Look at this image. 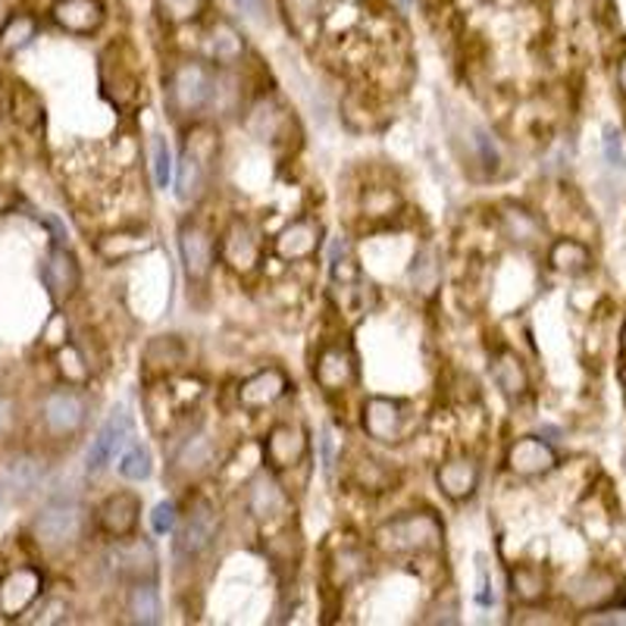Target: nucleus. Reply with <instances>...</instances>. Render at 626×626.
<instances>
[{
  "instance_id": "1",
  "label": "nucleus",
  "mask_w": 626,
  "mask_h": 626,
  "mask_svg": "<svg viewBox=\"0 0 626 626\" xmlns=\"http://www.w3.org/2000/svg\"><path fill=\"white\" fill-rule=\"evenodd\" d=\"M220 98V73L210 61L183 57L166 73V110L173 120H195Z\"/></svg>"
},
{
  "instance_id": "2",
  "label": "nucleus",
  "mask_w": 626,
  "mask_h": 626,
  "mask_svg": "<svg viewBox=\"0 0 626 626\" xmlns=\"http://www.w3.org/2000/svg\"><path fill=\"white\" fill-rule=\"evenodd\" d=\"M444 539L442 520L432 510H410L402 517L385 520L373 542L388 558H405V554H429L439 551Z\"/></svg>"
},
{
  "instance_id": "3",
  "label": "nucleus",
  "mask_w": 626,
  "mask_h": 626,
  "mask_svg": "<svg viewBox=\"0 0 626 626\" xmlns=\"http://www.w3.org/2000/svg\"><path fill=\"white\" fill-rule=\"evenodd\" d=\"M217 157V132L207 125H195L188 132L179 166H176V198L183 204L201 201L210 179V163Z\"/></svg>"
},
{
  "instance_id": "4",
  "label": "nucleus",
  "mask_w": 626,
  "mask_h": 626,
  "mask_svg": "<svg viewBox=\"0 0 626 626\" xmlns=\"http://www.w3.org/2000/svg\"><path fill=\"white\" fill-rule=\"evenodd\" d=\"M85 532V507L76 498H54L41 507L32 524V536L47 551H66L81 539Z\"/></svg>"
},
{
  "instance_id": "5",
  "label": "nucleus",
  "mask_w": 626,
  "mask_h": 626,
  "mask_svg": "<svg viewBox=\"0 0 626 626\" xmlns=\"http://www.w3.org/2000/svg\"><path fill=\"white\" fill-rule=\"evenodd\" d=\"M88 410H91L88 395L79 392L76 385H66V388H54L44 398L41 420H44V429L54 439H76L81 429H85V424H88Z\"/></svg>"
},
{
  "instance_id": "6",
  "label": "nucleus",
  "mask_w": 626,
  "mask_h": 626,
  "mask_svg": "<svg viewBox=\"0 0 626 626\" xmlns=\"http://www.w3.org/2000/svg\"><path fill=\"white\" fill-rule=\"evenodd\" d=\"M101 85L103 95L120 107L139 101L142 91V73L135 66V57L125 44H110L101 57Z\"/></svg>"
},
{
  "instance_id": "7",
  "label": "nucleus",
  "mask_w": 626,
  "mask_h": 626,
  "mask_svg": "<svg viewBox=\"0 0 626 626\" xmlns=\"http://www.w3.org/2000/svg\"><path fill=\"white\" fill-rule=\"evenodd\" d=\"M220 257L222 263L239 273V276H251L257 266H261L263 257V239L257 232V226L244 217H235L222 229L220 235Z\"/></svg>"
},
{
  "instance_id": "8",
  "label": "nucleus",
  "mask_w": 626,
  "mask_h": 626,
  "mask_svg": "<svg viewBox=\"0 0 626 626\" xmlns=\"http://www.w3.org/2000/svg\"><path fill=\"white\" fill-rule=\"evenodd\" d=\"M364 432L380 444H398L405 442L410 432V414H407L405 402L398 398H383V395H370L364 402V414H361Z\"/></svg>"
},
{
  "instance_id": "9",
  "label": "nucleus",
  "mask_w": 626,
  "mask_h": 626,
  "mask_svg": "<svg viewBox=\"0 0 626 626\" xmlns=\"http://www.w3.org/2000/svg\"><path fill=\"white\" fill-rule=\"evenodd\" d=\"M314 383L326 395H342L358 383V354L348 342H329L314 358Z\"/></svg>"
},
{
  "instance_id": "10",
  "label": "nucleus",
  "mask_w": 626,
  "mask_h": 626,
  "mask_svg": "<svg viewBox=\"0 0 626 626\" xmlns=\"http://www.w3.org/2000/svg\"><path fill=\"white\" fill-rule=\"evenodd\" d=\"M217 536H220V510L207 498H198V502H191L188 514H185L179 539H176V551H179V558L195 561L204 551H210Z\"/></svg>"
},
{
  "instance_id": "11",
  "label": "nucleus",
  "mask_w": 626,
  "mask_h": 626,
  "mask_svg": "<svg viewBox=\"0 0 626 626\" xmlns=\"http://www.w3.org/2000/svg\"><path fill=\"white\" fill-rule=\"evenodd\" d=\"M107 561H110V570L120 580H129V583H142V580L157 576V548L144 536L139 539L135 532L125 536V539H117V546L110 548Z\"/></svg>"
},
{
  "instance_id": "12",
  "label": "nucleus",
  "mask_w": 626,
  "mask_h": 626,
  "mask_svg": "<svg viewBox=\"0 0 626 626\" xmlns=\"http://www.w3.org/2000/svg\"><path fill=\"white\" fill-rule=\"evenodd\" d=\"M41 592H44V573H41L39 567H13V570L0 580V614H3L7 620L22 617L29 607L39 602Z\"/></svg>"
},
{
  "instance_id": "13",
  "label": "nucleus",
  "mask_w": 626,
  "mask_h": 626,
  "mask_svg": "<svg viewBox=\"0 0 626 626\" xmlns=\"http://www.w3.org/2000/svg\"><path fill=\"white\" fill-rule=\"evenodd\" d=\"M179 257H183L185 276L188 283H207L213 273V261H217V248H213V235L210 229L195 220H185L179 229Z\"/></svg>"
},
{
  "instance_id": "14",
  "label": "nucleus",
  "mask_w": 626,
  "mask_h": 626,
  "mask_svg": "<svg viewBox=\"0 0 626 626\" xmlns=\"http://www.w3.org/2000/svg\"><path fill=\"white\" fill-rule=\"evenodd\" d=\"M263 458L273 473L298 466L307 458V429L298 424H276L263 439Z\"/></svg>"
},
{
  "instance_id": "15",
  "label": "nucleus",
  "mask_w": 626,
  "mask_h": 626,
  "mask_svg": "<svg viewBox=\"0 0 626 626\" xmlns=\"http://www.w3.org/2000/svg\"><path fill=\"white\" fill-rule=\"evenodd\" d=\"M51 20L66 35H98L107 22V7L103 0H54L51 3Z\"/></svg>"
},
{
  "instance_id": "16",
  "label": "nucleus",
  "mask_w": 626,
  "mask_h": 626,
  "mask_svg": "<svg viewBox=\"0 0 626 626\" xmlns=\"http://www.w3.org/2000/svg\"><path fill=\"white\" fill-rule=\"evenodd\" d=\"M320 248H323V226L317 220H307V217L288 222L273 239V254L283 263L314 261Z\"/></svg>"
},
{
  "instance_id": "17",
  "label": "nucleus",
  "mask_w": 626,
  "mask_h": 626,
  "mask_svg": "<svg viewBox=\"0 0 626 626\" xmlns=\"http://www.w3.org/2000/svg\"><path fill=\"white\" fill-rule=\"evenodd\" d=\"M41 283L51 292L54 301H69L81 285V266L69 248H51L47 257L41 263Z\"/></svg>"
},
{
  "instance_id": "18",
  "label": "nucleus",
  "mask_w": 626,
  "mask_h": 626,
  "mask_svg": "<svg viewBox=\"0 0 626 626\" xmlns=\"http://www.w3.org/2000/svg\"><path fill=\"white\" fill-rule=\"evenodd\" d=\"M480 461L473 454H454L448 458L439 470H436V485L442 488V495L448 502L461 505L470 502L480 488Z\"/></svg>"
},
{
  "instance_id": "19",
  "label": "nucleus",
  "mask_w": 626,
  "mask_h": 626,
  "mask_svg": "<svg viewBox=\"0 0 626 626\" xmlns=\"http://www.w3.org/2000/svg\"><path fill=\"white\" fill-rule=\"evenodd\" d=\"M505 464L510 473H517L524 480H536V476H546L558 466V451L542 442L539 436H524L507 448Z\"/></svg>"
},
{
  "instance_id": "20",
  "label": "nucleus",
  "mask_w": 626,
  "mask_h": 626,
  "mask_svg": "<svg viewBox=\"0 0 626 626\" xmlns=\"http://www.w3.org/2000/svg\"><path fill=\"white\" fill-rule=\"evenodd\" d=\"M139 517H142V502L135 492H117L110 495L101 507H98V529L107 539H125L139 529Z\"/></svg>"
},
{
  "instance_id": "21",
  "label": "nucleus",
  "mask_w": 626,
  "mask_h": 626,
  "mask_svg": "<svg viewBox=\"0 0 626 626\" xmlns=\"http://www.w3.org/2000/svg\"><path fill=\"white\" fill-rule=\"evenodd\" d=\"M207 54H210V63L217 69L220 66L222 69L239 66L244 61V54H248V41H244L242 29L232 20H226V17H217L207 29Z\"/></svg>"
},
{
  "instance_id": "22",
  "label": "nucleus",
  "mask_w": 626,
  "mask_h": 626,
  "mask_svg": "<svg viewBox=\"0 0 626 626\" xmlns=\"http://www.w3.org/2000/svg\"><path fill=\"white\" fill-rule=\"evenodd\" d=\"M285 392H288V376L279 366H266L239 385V405L244 410H266V407L276 405Z\"/></svg>"
},
{
  "instance_id": "23",
  "label": "nucleus",
  "mask_w": 626,
  "mask_h": 626,
  "mask_svg": "<svg viewBox=\"0 0 626 626\" xmlns=\"http://www.w3.org/2000/svg\"><path fill=\"white\" fill-rule=\"evenodd\" d=\"M129 417H125V410H113L110 417H107V424L98 429V436H95V442L88 448V473L91 476H98L107 470V464L117 458V451L122 448V442L129 439Z\"/></svg>"
},
{
  "instance_id": "24",
  "label": "nucleus",
  "mask_w": 626,
  "mask_h": 626,
  "mask_svg": "<svg viewBox=\"0 0 626 626\" xmlns=\"http://www.w3.org/2000/svg\"><path fill=\"white\" fill-rule=\"evenodd\" d=\"M288 495H285V488L270 473H261V476H254L251 485H248V514L254 517V520H263V524H273V520H279L283 514H288Z\"/></svg>"
},
{
  "instance_id": "25",
  "label": "nucleus",
  "mask_w": 626,
  "mask_h": 626,
  "mask_svg": "<svg viewBox=\"0 0 626 626\" xmlns=\"http://www.w3.org/2000/svg\"><path fill=\"white\" fill-rule=\"evenodd\" d=\"M498 229L507 242L524 244V248H532L546 239V222L520 204H502L498 207Z\"/></svg>"
},
{
  "instance_id": "26",
  "label": "nucleus",
  "mask_w": 626,
  "mask_h": 626,
  "mask_svg": "<svg viewBox=\"0 0 626 626\" xmlns=\"http://www.w3.org/2000/svg\"><path fill=\"white\" fill-rule=\"evenodd\" d=\"M44 473H47V466L39 454H13L3 464V485L10 488V495L25 498V495L39 492L41 483H44Z\"/></svg>"
},
{
  "instance_id": "27",
  "label": "nucleus",
  "mask_w": 626,
  "mask_h": 626,
  "mask_svg": "<svg viewBox=\"0 0 626 626\" xmlns=\"http://www.w3.org/2000/svg\"><path fill=\"white\" fill-rule=\"evenodd\" d=\"M492 380H495V385L502 388V395L510 398V402L524 398L526 392H529L526 364L517 358V351H510V348H502V351L492 354Z\"/></svg>"
},
{
  "instance_id": "28",
  "label": "nucleus",
  "mask_w": 626,
  "mask_h": 626,
  "mask_svg": "<svg viewBox=\"0 0 626 626\" xmlns=\"http://www.w3.org/2000/svg\"><path fill=\"white\" fill-rule=\"evenodd\" d=\"M213 454H217L213 436L198 429V432H191V436L179 444V451H176V458H173V473H176V476H198V473H204L207 466L213 464Z\"/></svg>"
},
{
  "instance_id": "29",
  "label": "nucleus",
  "mask_w": 626,
  "mask_h": 626,
  "mask_svg": "<svg viewBox=\"0 0 626 626\" xmlns=\"http://www.w3.org/2000/svg\"><path fill=\"white\" fill-rule=\"evenodd\" d=\"M570 598L580 607H602L611 605L617 598V576L607 573V570H589L586 576H580L573 589H570Z\"/></svg>"
},
{
  "instance_id": "30",
  "label": "nucleus",
  "mask_w": 626,
  "mask_h": 626,
  "mask_svg": "<svg viewBox=\"0 0 626 626\" xmlns=\"http://www.w3.org/2000/svg\"><path fill=\"white\" fill-rule=\"evenodd\" d=\"M185 364V348L173 336H161L144 348V373L151 380H163Z\"/></svg>"
},
{
  "instance_id": "31",
  "label": "nucleus",
  "mask_w": 626,
  "mask_h": 626,
  "mask_svg": "<svg viewBox=\"0 0 626 626\" xmlns=\"http://www.w3.org/2000/svg\"><path fill=\"white\" fill-rule=\"evenodd\" d=\"M548 266L564 276H583L592 270V251L576 239H558L548 248Z\"/></svg>"
},
{
  "instance_id": "32",
  "label": "nucleus",
  "mask_w": 626,
  "mask_h": 626,
  "mask_svg": "<svg viewBox=\"0 0 626 626\" xmlns=\"http://www.w3.org/2000/svg\"><path fill=\"white\" fill-rule=\"evenodd\" d=\"M125 614L132 624L154 626L161 624V592L154 586V580H142V583H132L129 595H125Z\"/></svg>"
},
{
  "instance_id": "33",
  "label": "nucleus",
  "mask_w": 626,
  "mask_h": 626,
  "mask_svg": "<svg viewBox=\"0 0 626 626\" xmlns=\"http://www.w3.org/2000/svg\"><path fill=\"white\" fill-rule=\"evenodd\" d=\"M151 239L144 232H135V229H125V232H110L98 242V254H101L107 263H125L132 257H139L144 251H151Z\"/></svg>"
},
{
  "instance_id": "34",
  "label": "nucleus",
  "mask_w": 626,
  "mask_h": 626,
  "mask_svg": "<svg viewBox=\"0 0 626 626\" xmlns=\"http://www.w3.org/2000/svg\"><path fill=\"white\" fill-rule=\"evenodd\" d=\"M39 35V20L32 13H13L0 29V57H17Z\"/></svg>"
},
{
  "instance_id": "35",
  "label": "nucleus",
  "mask_w": 626,
  "mask_h": 626,
  "mask_svg": "<svg viewBox=\"0 0 626 626\" xmlns=\"http://www.w3.org/2000/svg\"><path fill=\"white\" fill-rule=\"evenodd\" d=\"M510 592L517 602L524 605H536L548 595V576L542 567L536 564H517L510 567Z\"/></svg>"
},
{
  "instance_id": "36",
  "label": "nucleus",
  "mask_w": 626,
  "mask_h": 626,
  "mask_svg": "<svg viewBox=\"0 0 626 626\" xmlns=\"http://www.w3.org/2000/svg\"><path fill=\"white\" fill-rule=\"evenodd\" d=\"M464 161H470V166H480L483 173H495L498 163H502V154L498 147L492 142V135L485 132L483 125L476 122H466V135H464Z\"/></svg>"
},
{
  "instance_id": "37",
  "label": "nucleus",
  "mask_w": 626,
  "mask_h": 626,
  "mask_svg": "<svg viewBox=\"0 0 626 626\" xmlns=\"http://www.w3.org/2000/svg\"><path fill=\"white\" fill-rule=\"evenodd\" d=\"M154 13L166 25L183 29L201 22L210 13V0H154Z\"/></svg>"
},
{
  "instance_id": "38",
  "label": "nucleus",
  "mask_w": 626,
  "mask_h": 626,
  "mask_svg": "<svg viewBox=\"0 0 626 626\" xmlns=\"http://www.w3.org/2000/svg\"><path fill=\"white\" fill-rule=\"evenodd\" d=\"M248 125H251V132H254L257 139H263V142H266V139L276 142L279 132L288 125V113H285L283 107L273 101V98H261V101L251 107Z\"/></svg>"
},
{
  "instance_id": "39",
  "label": "nucleus",
  "mask_w": 626,
  "mask_h": 626,
  "mask_svg": "<svg viewBox=\"0 0 626 626\" xmlns=\"http://www.w3.org/2000/svg\"><path fill=\"white\" fill-rule=\"evenodd\" d=\"M366 564H370V561H366L364 548L358 546L342 548V551L332 554V564H329V583L336 589L351 586V583H358V580L364 576Z\"/></svg>"
},
{
  "instance_id": "40",
  "label": "nucleus",
  "mask_w": 626,
  "mask_h": 626,
  "mask_svg": "<svg viewBox=\"0 0 626 626\" xmlns=\"http://www.w3.org/2000/svg\"><path fill=\"white\" fill-rule=\"evenodd\" d=\"M395 470L376 458H361L358 464L351 466V483L358 485L361 492H370V495H380V492H388L395 485Z\"/></svg>"
},
{
  "instance_id": "41",
  "label": "nucleus",
  "mask_w": 626,
  "mask_h": 626,
  "mask_svg": "<svg viewBox=\"0 0 626 626\" xmlns=\"http://www.w3.org/2000/svg\"><path fill=\"white\" fill-rule=\"evenodd\" d=\"M410 283L420 295H432L439 283H442V263H439V254L432 248H424L417 257H414V266H410Z\"/></svg>"
},
{
  "instance_id": "42",
  "label": "nucleus",
  "mask_w": 626,
  "mask_h": 626,
  "mask_svg": "<svg viewBox=\"0 0 626 626\" xmlns=\"http://www.w3.org/2000/svg\"><path fill=\"white\" fill-rule=\"evenodd\" d=\"M283 7L288 25L295 32H307V29L320 25L329 13V0H283Z\"/></svg>"
},
{
  "instance_id": "43",
  "label": "nucleus",
  "mask_w": 626,
  "mask_h": 626,
  "mask_svg": "<svg viewBox=\"0 0 626 626\" xmlns=\"http://www.w3.org/2000/svg\"><path fill=\"white\" fill-rule=\"evenodd\" d=\"M10 117L20 122L22 129H39L44 122V107H41L39 95L25 85H17L10 95Z\"/></svg>"
},
{
  "instance_id": "44",
  "label": "nucleus",
  "mask_w": 626,
  "mask_h": 626,
  "mask_svg": "<svg viewBox=\"0 0 626 626\" xmlns=\"http://www.w3.org/2000/svg\"><path fill=\"white\" fill-rule=\"evenodd\" d=\"M361 210H364V217H370V220H388V217H395L402 210V195L395 188H385V185L366 188Z\"/></svg>"
},
{
  "instance_id": "45",
  "label": "nucleus",
  "mask_w": 626,
  "mask_h": 626,
  "mask_svg": "<svg viewBox=\"0 0 626 626\" xmlns=\"http://www.w3.org/2000/svg\"><path fill=\"white\" fill-rule=\"evenodd\" d=\"M57 361H61V373L66 376L69 385H81L88 380V373H91L88 358L81 354L76 344H63L61 351H57Z\"/></svg>"
},
{
  "instance_id": "46",
  "label": "nucleus",
  "mask_w": 626,
  "mask_h": 626,
  "mask_svg": "<svg viewBox=\"0 0 626 626\" xmlns=\"http://www.w3.org/2000/svg\"><path fill=\"white\" fill-rule=\"evenodd\" d=\"M120 476L132 483H144L151 476V451L142 444H132L120 458Z\"/></svg>"
},
{
  "instance_id": "47",
  "label": "nucleus",
  "mask_w": 626,
  "mask_h": 626,
  "mask_svg": "<svg viewBox=\"0 0 626 626\" xmlns=\"http://www.w3.org/2000/svg\"><path fill=\"white\" fill-rule=\"evenodd\" d=\"M151 166H154V183L157 188H166L169 185V176H173V157H169V144L163 135H154V144H151Z\"/></svg>"
},
{
  "instance_id": "48",
  "label": "nucleus",
  "mask_w": 626,
  "mask_h": 626,
  "mask_svg": "<svg viewBox=\"0 0 626 626\" xmlns=\"http://www.w3.org/2000/svg\"><path fill=\"white\" fill-rule=\"evenodd\" d=\"M580 624L586 626H626V605H602V607H589L586 614L580 617Z\"/></svg>"
},
{
  "instance_id": "49",
  "label": "nucleus",
  "mask_w": 626,
  "mask_h": 626,
  "mask_svg": "<svg viewBox=\"0 0 626 626\" xmlns=\"http://www.w3.org/2000/svg\"><path fill=\"white\" fill-rule=\"evenodd\" d=\"M179 520V507L176 502H161V505L154 507V514H151V524H154V532H169L173 526Z\"/></svg>"
},
{
  "instance_id": "50",
  "label": "nucleus",
  "mask_w": 626,
  "mask_h": 626,
  "mask_svg": "<svg viewBox=\"0 0 626 626\" xmlns=\"http://www.w3.org/2000/svg\"><path fill=\"white\" fill-rule=\"evenodd\" d=\"M244 20L270 22V0H232Z\"/></svg>"
},
{
  "instance_id": "51",
  "label": "nucleus",
  "mask_w": 626,
  "mask_h": 626,
  "mask_svg": "<svg viewBox=\"0 0 626 626\" xmlns=\"http://www.w3.org/2000/svg\"><path fill=\"white\" fill-rule=\"evenodd\" d=\"M13 424H17V407H13L10 398L0 395V436H7L13 429Z\"/></svg>"
},
{
  "instance_id": "52",
  "label": "nucleus",
  "mask_w": 626,
  "mask_h": 626,
  "mask_svg": "<svg viewBox=\"0 0 626 626\" xmlns=\"http://www.w3.org/2000/svg\"><path fill=\"white\" fill-rule=\"evenodd\" d=\"M607 157L614 163H624V157H620V144H617V135L614 132H607Z\"/></svg>"
},
{
  "instance_id": "53",
  "label": "nucleus",
  "mask_w": 626,
  "mask_h": 626,
  "mask_svg": "<svg viewBox=\"0 0 626 626\" xmlns=\"http://www.w3.org/2000/svg\"><path fill=\"white\" fill-rule=\"evenodd\" d=\"M617 88H620V95L626 98V54L617 63Z\"/></svg>"
},
{
  "instance_id": "54",
  "label": "nucleus",
  "mask_w": 626,
  "mask_h": 626,
  "mask_svg": "<svg viewBox=\"0 0 626 626\" xmlns=\"http://www.w3.org/2000/svg\"><path fill=\"white\" fill-rule=\"evenodd\" d=\"M395 7H398V10H410V7H414V0H395Z\"/></svg>"
},
{
  "instance_id": "55",
  "label": "nucleus",
  "mask_w": 626,
  "mask_h": 626,
  "mask_svg": "<svg viewBox=\"0 0 626 626\" xmlns=\"http://www.w3.org/2000/svg\"><path fill=\"white\" fill-rule=\"evenodd\" d=\"M620 354H624V361H626V323H624V332H620Z\"/></svg>"
}]
</instances>
